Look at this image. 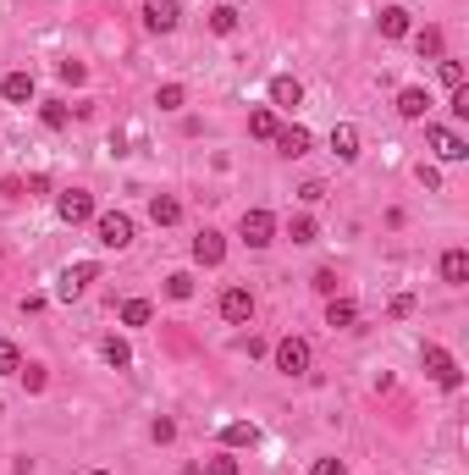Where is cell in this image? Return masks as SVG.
<instances>
[{
    "instance_id": "1",
    "label": "cell",
    "mask_w": 469,
    "mask_h": 475,
    "mask_svg": "<svg viewBox=\"0 0 469 475\" xmlns=\"http://www.w3.org/2000/svg\"><path fill=\"white\" fill-rule=\"evenodd\" d=\"M420 365H425V376H431L442 393H458V387H464V370H458V360L448 354L442 343H425V348H420Z\"/></svg>"
},
{
    "instance_id": "2",
    "label": "cell",
    "mask_w": 469,
    "mask_h": 475,
    "mask_svg": "<svg viewBox=\"0 0 469 475\" xmlns=\"http://www.w3.org/2000/svg\"><path fill=\"white\" fill-rule=\"evenodd\" d=\"M94 243L100 249H128L133 243V216L128 210H94Z\"/></svg>"
},
{
    "instance_id": "3",
    "label": "cell",
    "mask_w": 469,
    "mask_h": 475,
    "mask_svg": "<svg viewBox=\"0 0 469 475\" xmlns=\"http://www.w3.org/2000/svg\"><path fill=\"white\" fill-rule=\"evenodd\" d=\"M238 238H243L248 249H271V243H276V216H271L265 205L243 210V221H238Z\"/></svg>"
},
{
    "instance_id": "4",
    "label": "cell",
    "mask_w": 469,
    "mask_h": 475,
    "mask_svg": "<svg viewBox=\"0 0 469 475\" xmlns=\"http://www.w3.org/2000/svg\"><path fill=\"white\" fill-rule=\"evenodd\" d=\"M271 360H276L281 376H309V360H315V354H309L304 337H281V343L271 348Z\"/></svg>"
},
{
    "instance_id": "5",
    "label": "cell",
    "mask_w": 469,
    "mask_h": 475,
    "mask_svg": "<svg viewBox=\"0 0 469 475\" xmlns=\"http://www.w3.org/2000/svg\"><path fill=\"white\" fill-rule=\"evenodd\" d=\"M425 139H431V155H436V161H464V155H469L464 133L442 128V122H425Z\"/></svg>"
},
{
    "instance_id": "6",
    "label": "cell",
    "mask_w": 469,
    "mask_h": 475,
    "mask_svg": "<svg viewBox=\"0 0 469 475\" xmlns=\"http://www.w3.org/2000/svg\"><path fill=\"white\" fill-rule=\"evenodd\" d=\"M94 276H100V266H94V260H72L67 271L55 276V299H83V288H88Z\"/></svg>"
},
{
    "instance_id": "7",
    "label": "cell",
    "mask_w": 469,
    "mask_h": 475,
    "mask_svg": "<svg viewBox=\"0 0 469 475\" xmlns=\"http://www.w3.org/2000/svg\"><path fill=\"white\" fill-rule=\"evenodd\" d=\"M55 216L67 221V227H83V221H94V194L88 188H67V194L55 199Z\"/></svg>"
},
{
    "instance_id": "8",
    "label": "cell",
    "mask_w": 469,
    "mask_h": 475,
    "mask_svg": "<svg viewBox=\"0 0 469 475\" xmlns=\"http://www.w3.org/2000/svg\"><path fill=\"white\" fill-rule=\"evenodd\" d=\"M177 22H182L177 0H144V28H149V34H172Z\"/></svg>"
},
{
    "instance_id": "9",
    "label": "cell",
    "mask_w": 469,
    "mask_h": 475,
    "mask_svg": "<svg viewBox=\"0 0 469 475\" xmlns=\"http://www.w3.org/2000/svg\"><path fill=\"white\" fill-rule=\"evenodd\" d=\"M222 321L248 327V321H255V293H248V288H227L222 293Z\"/></svg>"
},
{
    "instance_id": "10",
    "label": "cell",
    "mask_w": 469,
    "mask_h": 475,
    "mask_svg": "<svg viewBox=\"0 0 469 475\" xmlns=\"http://www.w3.org/2000/svg\"><path fill=\"white\" fill-rule=\"evenodd\" d=\"M271 144L288 155V161H298V155H309V144H315V139H309L304 122H288V128H276V139H271Z\"/></svg>"
},
{
    "instance_id": "11",
    "label": "cell",
    "mask_w": 469,
    "mask_h": 475,
    "mask_svg": "<svg viewBox=\"0 0 469 475\" xmlns=\"http://www.w3.org/2000/svg\"><path fill=\"white\" fill-rule=\"evenodd\" d=\"M398 116H403V122H425V116H431V94H425L420 83L398 89Z\"/></svg>"
},
{
    "instance_id": "12",
    "label": "cell",
    "mask_w": 469,
    "mask_h": 475,
    "mask_svg": "<svg viewBox=\"0 0 469 475\" xmlns=\"http://www.w3.org/2000/svg\"><path fill=\"white\" fill-rule=\"evenodd\" d=\"M271 106H281V111L304 106V83H298L293 72H276V78H271Z\"/></svg>"
},
{
    "instance_id": "13",
    "label": "cell",
    "mask_w": 469,
    "mask_h": 475,
    "mask_svg": "<svg viewBox=\"0 0 469 475\" xmlns=\"http://www.w3.org/2000/svg\"><path fill=\"white\" fill-rule=\"evenodd\" d=\"M326 327H337V332L359 327V304H354L348 293H331V299H326Z\"/></svg>"
},
{
    "instance_id": "14",
    "label": "cell",
    "mask_w": 469,
    "mask_h": 475,
    "mask_svg": "<svg viewBox=\"0 0 469 475\" xmlns=\"http://www.w3.org/2000/svg\"><path fill=\"white\" fill-rule=\"evenodd\" d=\"M194 260H199V266H222V260H227V238L215 233V227H205V233L194 238Z\"/></svg>"
},
{
    "instance_id": "15",
    "label": "cell",
    "mask_w": 469,
    "mask_h": 475,
    "mask_svg": "<svg viewBox=\"0 0 469 475\" xmlns=\"http://www.w3.org/2000/svg\"><path fill=\"white\" fill-rule=\"evenodd\" d=\"M331 155L337 161H359V128L354 122H337L331 128Z\"/></svg>"
},
{
    "instance_id": "16",
    "label": "cell",
    "mask_w": 469,
    "mask_h": 475,
    "mask_svg": "<svg viewBox=\"0 0 469 475\" xmlns=\"http://www.w3.org/2000/svg\"><path fill=\"white\" fill-rule=\"evenodd\" d=\"M0 94H6V100L12 106H28V100H34V72H6V78H0Z\"/></svg>"
},
{
    "instance_id": "17",
    "label": "cell",
    "mask_w": 469,
    "mask_h": 475,
    "mask_svg": "<svg viewBox=\"0 0 469 475\" xmlns=\"http://www.w3.org/2000/svg\"><path fill=\"white\" fill-rule=\"evenodd\" d=\"M149 221H155V227H177V221H182V199L177 194H155L149 199Z\"/></svg>"
},
{
    "instance_id": "18",
    "label": "cell",
    "mask_w": 469,
    "mask_h": 475,
    "mask_svg": "<svg viewBox=\"0 0 469 475\" xmlns=\"http://www.w3.org/2000/svg\"><path fill=\"white\" fill-rule=\"evenodd\" d=\"M442 282H448V288H464V282H469V249H448V255H442Z\"/></svg>"
},
{
    "instance_id": "19",
    "label": "cell",
    "mask_w": 469,
    "mask_h": 475,
    "mask_svg": "<svg viewBox=\"0 0 469 475\" xmlns=\"http://www.w3.org/2000/svg\"><path fill=\"white\" fill-rule=\"evenodd\" d=\"M375 28H381V39H409V12H403V6H381Z\"/></svg>"
},
{
    "instance_id": "20",
    "label": "cell",
    "mask_w": 469,
    "mask_h": 475,
    "mask_svg": "<svg viewBox=\"0 0 469 475\" xmlns=\"http://www.w3.org/2000/svg\"><path fill=\"white\" fill-rule=\"evenodd\" d=\"M222 442H227V448H255V442H260V426H255V420H232V426H222Z\"/></svg>"
},
{
    "instance_id": "21",
    "label": "cell",
    "mask_w": 469,
    "mask_h": 475,
    "mask_svg": "<svg viewBox=\"0 0 469 475\" xmlns=\"http://www.w3.org/2000/svg\"><path fill=\"white\" fill-rule=\"evenodd\" d=\"M100 360H105L111 370H128V365H133V348L121 343V337H105V343H100Z\"/></svg>"
},
{
    "instance_id": "22",
    "label": "cell",
    "mask_w": 469,
    "mask_h": 475,
    "mask_svg": "<svg viewBox=\"0 0 469 475\" xmlns=\"http://www.w3.org/2000/svg\"><path fill=\"white\" fill-rule=\"evenodd\" d=\"M39 122H45L50 133H67V128H72V111L61 106V100H45V106H39Z\"/></svg>"
},
{
    "instance_id": "23",
    "label": "cell",
    "mask_w": 469,
    "mask_h": 475,
    "mask_svg": "<svg viewBox=\"0 0 469 475\" xmlns=\"http://www.w3.org/2000/svg\"><path fill=\"white\" fill-rule=\"evenodd\" d=\"M276 128H281V122H276L271 106H255V111H248V133H255V139H276Z\"/></svg>"
},
{
    "instance_id": "24",
    "label": "cell",
    "mask_w": 469,
    "mask_h": 475,
    "mask_svg": "<svg viewBox=\"0 0 469 475\" xmlns=\"http://www.w3.org/2000/svg\"><path fill=\"white\" fill-rule=\"evenodd\" d=\"M415 50H420L425 61H442V28H420V34H415Z\"/></svg>"
},
{
    "instance_id": "25",
    "label": "cell",
    "mask_w": 469,
    "mask_h": 475,
    "mask_svg": "<svg viewBox=\"0 0 469 475\" xmlns=\"http://www.w3.org/2000/svg\"><path fill=\"white\" fill-rule=\"evenodd\" d=\"M121 321H128V327H149L155 321V304L149 299H128V304H121Z\"/></svg>"
},
{
    "instance_id": "26",
    "label": "cell",
    "mask_w": 469,
    "mask_h": 475,
    "mask_svg": "<svg viewBox=\"0 0 469 475\" xmlns=\"http://www.w3.org/2000/svg\"><path fill=\"white\" fill-rule=\"evenodd\" d=\"M288 238H293V243H315V238H321L315 216H293V221H288Z\"/></svg>"
},
{
    "instance_id": "27",
    "label": "cell",
    "mask_w": 469,
    "mask_h": 475,
    "mask_svg": "<svg viewBox=\"0 0 469 475\" xmlns=\"http://www.w3.org/2000/svg\"><path fill=\"white\" fill-rule=\"evenodd\" d=\"M182 100H188L182 83H161V89H155V106H161V111H182Z\"/></svg>"
},
{
    "instance_id": "28",
    "label": "cell",
    "mask_w": 469,
    "mask_h": 475,
    "mask_svg": "<svg viewBox=\"0 0 469 475\" xmlns=\"http://www.w3.org/2000/svg\"><path fill=\"white\" fill-rule=\"evenodd\" d=\"M22 370V348L12 337H0V376H17Z\"/></svg>"
},
{
    "instance_id": "29",
    "label": "cell",
    "mask_w": 469,
    "mask_h": 475,
    "mask_svg": "<svg viewBox=\"0 0 469 475\" xmlns=\"http://www.w3.org/2000/svg\"><path fill=\"white\" fill-rule=\"evenodd\" d=\"M210 34H222V39L238 34V12H232V6H215V12H210Z\"/></svg>"
},
{
    "instance_id": "30",
    "label": "cell",
    "mask_w": 469,
    "mask_h": 475,
    "mask_svg": "<svg viewBox=\"0 0 469 475\" xmlns=\"http://www.w3.org/2000/svg\"><path fill=\"white\" fill-rule=\"evenodd\" d=\"M17 376H22V393H45L50 387V370L45 365H22Z\"/></svg>"
},
{
    "instance_id": "31",
    "label": "cell",
    "mask_w": 469,
    "mask_h": 475,
    "mask_svg": "<svg viewBox=\"0 0 469 475\" xmlns=\"http://www.w3.org/2000/svg\"><path fill=\"white\" fill-rule=\"evenodd\" d=\"M166 299H177V304L194 299V276H188V271H172V276H166Z\"/></svg>"
},
{
    "instance_id": "32",
    "label": "cell",
    "mask_w": 469,
    "mask_h": 475,
    "mask_svg": "<svg viewBox=\"0 0 469 475\" xmlns=\"http://www.w3.org/2000/svg\"><path fill=\"white\" fill-rule=\"evenodd\" d=\"M337 282H342V276H337V271H331V266H321V271H315V276H309V288H315V293H321V299H331V293H337Z\"/></svg>"
},
{
    "instance_id": "33",
    "label": "cell",
    "mask_w": 469,
    "mask_h": 475,
    "mask_svg": "<svg viewBox=\"0 0 469 475\" xmlns=\"http://www.w3.org/2000/svg\"><path fill=\"white\" fill-rule=\"evenodd\" d=\"M199 475H238V459H232V454H215V459H205Z\"/></svg>"
},
{
    "instance_id": "34",
    "label": "cell",
    "mask_w": 469,
    "mask_h": 475,
    "mask_svg": "<svg viewBox=\"0 0 469 475\" xmlns=\"http://www.w3.org/2000/svg\"><path fill=\"white\" fill-rule=\"evenodd\" d=\"M149 437H155V442H161V448H166V442H177V420H172V415H161V420L149 426Z\"/></svg>"
},
{
    "instance_id": "35",
    "label": "cell",
    "mask_w": 469,
    "mask_h": 475,
    "mask_svg": "<svg viewBox=\"0 0 469 475\" xmlns=\"http://www.w3.org/2000/svg\"><path fill=\"white\" fill-rule=\"evenodd\" d=\"M436 72H442V83H448V89H464V67H458V61H448V55H442V67H436Z\"/></svg>"
},
{
    "instance_id": "36",
    "label": "cell",
    "mask_w": 469,
    "mask_h": 475,
    "mask_svg": "<svg viewBox=\"0 0 469 475\" xmlns=\"http://www.w3.org/2000/svg\"><path fill=\"white\" fill-rule=\"evenodd\" d=\"M22 194H28V199H45V194H50V177H45V172H34V177L22 182Z\"/></svg>"
},
{
    "instance_id": "37",
    "label": "cell",
    "mask_w": 469,
    "mask_h": 475,
    "mask_svg": "<svg viewBox=\"0 0 469 475\" xmlns=\"http://www.w3.org/2000/svg\"><path fill=\"white\" fill-rule=\"evenodd\" d=\"M55 72H61V83H83V78H88V67H83V61H61Z\"/></svg>"
},
{
    "instance_id": "38",
    "label": "cell",
    "mask_w": 469,
    "mask_h": 475,
    "mask_svg": "<svg viewBox=\"0 0 469 475\" xmlns=\"http://www.w3.org/2000/svg\"><path fill=\"white\" fill-rule=\"evenodd\" d=\"M298 199H304V205H321V199H326V182H315V177H309V182L298 188Z\"/></svg>"
},
{
    "instance_id": "39",
    "label": "cell",
    "mask_w": 469,
    "mask_h": 475,
    "mask_svg": "<svg viewBox=\"0 0 469 475\" xmlns=\"http://www.w3.org/2000/svg\"><path fill=\"white\" fill-rule=\"evenodd\" d=\"M309 475H348V464H342V459H315Z\"/></svg>"
},
{
    "instance_id": "40",
    "label": "cell",
    "mask_w": 469,
    "mask_h": 475,
    "mask_svg": "<svg viewBox=\"0 0 469 475\" xmlns=\"http://www.w3.org/2000/svg\"><path fill=\"white\" fill-rule=\"evenodd\" d=\"M448 111H453V116H458V122H464V116H469V89H453V100H448Z\"/></svg>"
},
{
    "instance_id": "41",
    "label": "cell",
    "mask_w": 469,
    "mask_h": 475,
    "mask_svg": "<svg viewBox=\"0 0 469 475\" xmlns=\"http://www.w3.org/2000/svg\"><path fill=\"white\" fill-rule=\"evenodd\" d=\"M387 310H392V315H398V321H403V315H415V293H398V299H392V304H387Z\"/></svg>"
},
{
    "instance_id": "42",
    "label": "cell",
    "mask_w": 469,
    "mask_h": 475,
    "mask_svg": "<svg viewBox=\"0 0 469 475\" xmlns=\"http://www.w3.org/2000/svg\"><path fill=\"white\" fill-rule=\"evenodd\" d=\"M415 177H420V182H425V188H431V194H436V188H442V172H436V166H420V172H415Z\"/></svg>"
},
{
    "instance_id": "43",
    "label": "cell",
    "mask_w": 469,
    "mask_h": 475,
    "mask_svg": "<svg viewBox=\"0 0 469 475\" xmlns=\"http://www.w3.org/2000/svg\"><path fill=\"white\" fill-rule=\"evenodd\" d=\"M88 475H111V470H88Z\"/></svg>"
},
{
    "instance_id": "44",
    "label": "cell",
    "mask_w": 469,
    "mask_h": 475,
    "mask_svg": "<svg viewBox=\"0 0 469 475\" xmlns=\"http://www.w3.org/2000/svg\"><path fill=\"white\" fill-rule=\"evenodd\" d=\"M0 420H6V403H0Z\"/></svg>"
}]
</instances>
